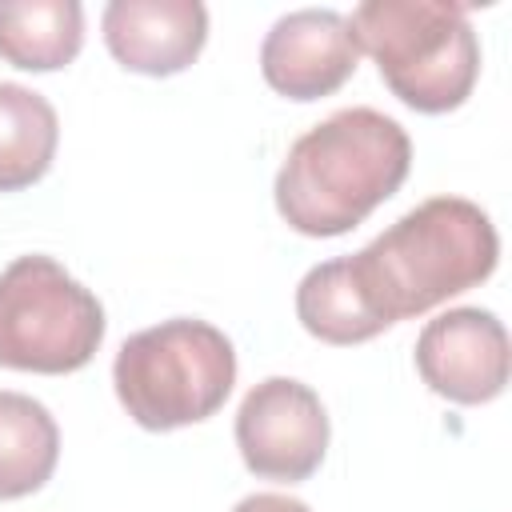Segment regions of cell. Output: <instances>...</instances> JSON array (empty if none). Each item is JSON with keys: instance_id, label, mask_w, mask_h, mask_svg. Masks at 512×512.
<instances>
[{"instance_id": "6da1fadb", "label": "cell", "mask_w": 512, "mask_h": 512, "mask_svg": "<svg viewBox=\"0 0 512 512\" xmlns=\"http://www.w3.org/2000/svg\"><path fill=\"white\" fill-rule=\"evenodd\" d=\"M412 168L408 132L376 108H340L292 140L276 172V212L300 236H344L364 224Z\"/></svg>"}, {"instance_id": "7a4b0ae2", "label": "cell", "mask_w": 512, "mask_h": 512, "mask_svg": "<svg viewBox=\"0 0 512 512\" xmlns=\"http://www.w3.org/2000/svg\"><path fill=\"white\" fill-rule=\"evenodd\" d=\"M348 260L376 320L392 328L484 284L500 260V236L480 204L432 196Z\"/></svg>"}, {"instance_id": "3957f363", "label": "cell", "mask_w": 512, "mask_h": 512, "mask_svg": "<svg viewBox=\"0 0 512 512\" xmlns=\"http://www.w3.org/2000/svg\"><path fill=\"white\" fill-rule=\"evenodd\" d=\"M348 28L380 68L388 92L440 116L460 108L480 76V40L460 4L448 0H364L352 8Z\"/></svg>"}, {"instance_id": "277c9868", "label": "cell", "mask_w": 512, "mask_h": 512, "mask_svg": "<svg viewBox=\"0 0 512 512\" xmlns=\"http://www.w3.org/2000/svg\"><path fill=\"white\" fill-rule=\"evenodd\" d=\"M116 400L148 432H172L216 416L236 384L232 340L196 316L132 332L112 364Z\"/></svg>"}, {"instance_id": "5b68a950", "label": "cell", "mask_w": 512, "mask_h": 512, "mask_svg": "<svg viewBox=\"0 0 512 512\" xmlns=\"http://www.w3.org/2000/svg\"><path fill=\"white\" fill-rule=\"evenodd\" d=\"M104 340L100 300L52 256H16L0 272V368L64 376Z\"/></svg>"}, {"instance_id": "8992f818", "label": "cell", "mask_w": 512, "mask_h": 512, "mask_svg": "<svg viewBox=\"0 0 512 512\" xmlns=\"http://www.w3.org/2000/svg\"><path fill=\"white\" fill-rule=\"evenodd\" d=\"M236 448L252 476L300 484L324 464L328 412L308 384L292 376H268L240 400Z\"/></svg>"}, {"instance_id": "52a82bcc", "label": "cell", "mask_w": 512, "mask_h": 512, "mask_svg": "<svg viewBox=\"0 0 512 512\" xmlns=\"http://www.w3.org/2000/svg\"><path fill=\"white\" fill-rule=\"evenodd\" d=\"M416 372L452 404H488L508 384V332L488 308H448L416 336Z\"/></svg>"}, {"instance_id": "ba28073f", "label": "cell", "mask_w": 512, "mask_h": 512, "mask_svg": "<svg viewBox=\"0 0 512 512\" xmlns=\"http://www.w3.org/2000/svg\"><path fill=\"white\" fill-rule=\"evenodd\" d=\"M360 64V44L348 16L332 8H300L280 16L260 44V72L272 92L288 100L332 96Z\"/></svg>"}, {"instance_id": "9c48e42d", "label": "cell", "mask_w": 512, "mask_h": 512, "mask_svg": "<svg viewBox=\"0 0 512 512\" xmlns=\"http://www.w3.org/2000/svg\"><path fill=\"white\" fill-rule=\"evenodd\" d=\"M100 28L120 68L140 76H176L208 40V8L200 0H112Z\"/></svg>"}, {"instance_id": "30bf717a", "label": "cell", "mask_w": 512, "mask_h": 512, "mask_svg": "<svg viewBox=\"0 0 512 512\" xmlns=\"http://www.w3.org/2000/svg\"><path fill=\"white\" fill-rule=\"evenodd\" d=\"M84 44L76 0H0V56L24 72H56Z\"/></svg>"}, {"instance_id": "8fae6325", "label": "cell", "mask_w": 512, "mask_h": 512, "mask_svg": "<svg viewBox=\"0 0 512 512\" xmlns=\"http://www.w3.org/2000/svg\"><path fill=\"white\" fill-rule=\"evenodd\" d=\"M296 320L324 344H364L384 332L348 256L324 260L304 272L296 288Z\"/></svg>"}, {"instance_id": "7c38bea8", "label": "cell", "mask_w": 512, "mask_h": 512, "mask_svg": "<svg viewBox=\"0 0 512 512\" xmlns=\"http://www.w3.org/2000/svg\"><path fill=\"white\" fill-rule=\"evenodd\" d=\"M60 460V428L52 412L24 396L0 392V500L40 492Z\"/></svg>"}, {"instance_id": "4fadbf2b", "label": "cell", "mask_w": 512, "mask_h": 512, "mask_svg": "<svg viewBox=\"0 0 512 512\" xmlns=\"http://www.w3.org/2000/svg\"><path fill=\"white\" fill-rule=\"evenodd\" d=\"M56 108L12 80H0V192L32 188L56 160Z\"/></svg>"}, {"instance_id": "5bb4252c", "label": "cell", "mask_w": 512, "mask_h": 512, "mask_svg": "<svg viewBox=\"0 0 512 512\" xmlns=\"http://www.w3.org/2000/svg\"><path fill=\"white\" fill-rule=\"evenodd\" d=\"M232 512H312L304 500L296 496H280V492H256V496H244Z\"/></svg>"}]
</instances>
